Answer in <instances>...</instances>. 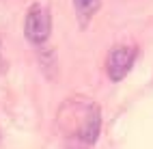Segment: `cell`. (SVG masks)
Returning a JSON list of instances; mask_svg holds the SVG:
<instances>
[{
  "label": "cell",
  "instance_id": "3",
  "mask_svg": "<svg viewBox=\"0 0 153 149\" xmlns=\"http://www.w3.org/2000/svg\"><path fill=\"white\" fill-rule=\"evenodd\" d=\"M134 58H136V48L131 45H114L108 54V61H106V72L110 76V80H123L127 76V72L134 65Z\"/></svg>",
  "mask_w": 153,
  "mask_h": 149
},
{
  "label": "cell",
  "instance_id": "4",
  "mask_svg": "<svg viewBox=\"0 0 153 149\" xmlns=\"http://www.w3.org/2000/svg\"><path fill=\"white\" fill-rule=\"evenodd\" d=\"M99 4H101V0H74L80 26H86L91 22V17H93V13L99 9Z\"/></svg>",
  "mask_w": 153,
  "mask_h": 149
},
{
  "label": "cell",
  "instance_id": "1",
  "mask_svg": "<svg viewBox=\"0 0 153 149\" xmlns=\"http://www.w3.org/2000/svg\"><path fill=\"white\" fill-rule=\"evenodd\" d=\"M58 127L69 141L80 143L82 147L93 145L101 130L99 106L82 95L65 99L58 108Z\"/></svg>",
  "mask_w": 153,
  "mask_h": 149
},
{
  "label": "cell",
  "instance_id": "2",
  "mask_svg": "<svg viewBox=\"0 0 153 149\" xmlns=\"http://www.w3.org/2000/svg\"><path fill=\"white\" fill-rule=\"evenodd\" d=\"M50 31H52L50 11L43 4H33L28 9V13H26V24H24L26 39L30 43H35V45H41L50 37Z\"/></svg>",
  "mask_w": 153,
  "mask_h": 149
}]
</instances>
